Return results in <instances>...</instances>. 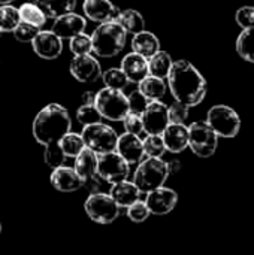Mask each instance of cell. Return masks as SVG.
<instances>
[{"mask_svg":"<svg viewBox=\"0 0 254 255\" xmlns=\"http://www.w3.org/2000/svg\"><path fill=\"white\" fill-rule=\"evenodd\" d=\"M168 85L174 99L189 108L198 106L207 96V81L189 60L174 61Z\"/></svg>","mask_w":254,"mask_h":255,"instance_id":"obj_1","label":"cell"},{"mask_svg":"<svg viewBox=\"0 0 254 255\" xmlns=\"http://www.w3.org/2000/svg\"><path fill=\"white\" fill-rule=\"evenodd\" d=\"M72 120L67 109L58 103L46 105L33 121V136L37 143L46 146L60 143V140L70 131Z\"/></svg>","mask_w":254,"mask_h":255,"instance_id":"obj_2","label":"cell"},{"mask_svg":"<svg viewBox=\"0 0 254 255\" xmlns=\"http://www.w3.org/2000/svg\"><path fill=\"white\" fill-rule=\"evenodd\" d=\"M126 40L127 31L117 21L99 24L91 34L93 54L102 58L115 57L124 49Z\"/></svg>","mask_w":254,"mask_h":255,"instance_id":"obj_3","label":"cell"},{"mask_svg":"<svg viewBox=\"0 0 254 255\" xmlns=\"http://www.w3.org/2000/svg\"><path fill=\"white\" fill-rule=\"evenodd\" d=\"M169 176L171 173L166 161L157 157H147L138 164L133 175V182L142 194H148L163 187Z\"/></svg>","mask_w":254,"mask_h":255,"instance_id":"obj_4","label":"cell"},{"mask_svg":"<svg viewBox=\"0 0 254 255\" xmlns=\"http://www.w3.org/2000/svg\"><path fill=\"white\" fill-rule=\"evenodd\" d=\"M94 105L100 115L109 121H123L130 112L129 97L124 94V91L112 90L108 87L97 91Z\"/></svg>","mask_w":254,"mask_h":255,"instance_id":"obj_5","label":"cell"},{"mask_svg":"<svg viewBox=\"0 0 254 255\" xmlns=\"http://www.w3.org/2000/svg\"><path fill=\"white\" fill-rule=\"evenodd\" d=\"M219 137L207 121H196L189 126V148L201 158H210L216 154Z\"/></svg>","mask_w":254,"mask_h":255,"instance_id":"obj_6","label":"cell"},{"mask_svg":"<svg viewBox=\"0 0 254 255\" xmlns=\"http://www.w3.org/2000/svg\"><path fill=\"white\" fill-rule=\"evenodd\" d=\"M207 123L211 128L226 139L235 137L241 130V118L238 112L228 105H216L207 114Z\"/></svg>","mask_w":254,"mask_h":255,"instance_id":"obj_7","label":"cell"},{"mask_svg":"<svg viewBox=\"0 0 254 255\" xmlns=\"http://www.w3.org/2000/svg\"><path fill=\"white\" fill-rule=\"evenodd\" d=\"M81 136L85 142V146L90 148L91 151H94L97 155L117 151V143H118V137H120L112 127H109L103 123L85 126L82 128Z\"/></svg>","mask_w":254,"mask_h":255,"instance_id":"obj_8","label":"cell"},{"mask_svg":"<svg viewBox=\"0 0 254 255\" xmlns=\"http://www.w3.org/2000/svg\"><path fill=\"white\" fill-rule=\"evenodd\" d=\"M84 209L88 218L97 224H112L121 212L117 202L106 193L90 194L84 203Z\"/></svg>","mask_w":254,"mask_h":255,"instance_id":"obj_9","label":"cell"},{"mask_svg":"<svg viewBox=\"0 0 254 255\" xmlns=\"http://www.w3.org/2000/svg\"><path fill=\"white\" fill-rule=\"evenodd\" d=\"M129 173H130V164L117 151L99 155L97 175L105 182L114 185V184L127 181Z\"/></svg>","mask_w":254,"mask_h":255,"instance_id":"obj_10","label":"cell"},{"mask_svg":"<svg viewBox=\"0 0 254 255\" xmlns=\"http://www.w3.org/2000/svg\"><path fill=\"white\" fill-rule=\"evenodd\" d=\"M141 117L144 123V131L147 134H163V131L171 124L169 106L165 105L162 100L151 102Z\"/></svg>","mask_w":254,"mask_h":255,"instance_id":"obj_11","label":"cell"},{"mask_svg":"<svg viewBox=\"0 0 254 255\" xmlns=\"http://www.w3.org/2000/svg\"><path fill=\"white\" fill-rule=\"evenodd\" d=\"M70 75L82 84H91L96 82L99 78H102V67L97 58L91 54L85 55H75L69 66Z\"/></svg>","mask_w":254,"mask_h":255,"instance_id":"obj_12","label":"cell"},{"mask_svg":"<svg viewBox=\"0 0 254 255\" xmlns=\"http://www.w3.org/2000/svg\"><path fill=\"white\" fill-rule=\"evenodd\" d=\"M82 10L90 21L105 24L117 21L121 10L111 0H84Z\"/></svg>","mask_w":254,"mask_h":255,"instance_id":"obj_13","label":"cell"},{"mask_svg":"<svg viewBox=\"0 0 254 255\" xmlns=\"http://www.w3.org/2000/svg\"><path fill=\"white\" fill-rule=\"evenodd\" d=\"M33 51L43 60H55L63 51V39L52 30H40L31 42Z\"/></svg>","mask_w":254,"mask_h":255,"instance_id":"obj_14","label":"cell"},{"mask_svg":"<svg viewBox=\"0 0 254 255\" xmlns=\"http://www.w3.org/2000/svg\"><path fill=\"white\" fill-rule=\"evenodd\" d=\"M178 202V194L168 187H160L147 194L145 203L153 215H166L174 211Z\"/></svg>","mask_w":254,"mask_h":255,"instance_id":"obj_15","label":"cell"},{"mask_svg":"<svg viewBox=\"0 0 254 255\" xmlns=\"http://www.w3.org/2000/svg\"><path fill=\"white\" fill-rule=\"evenodd\" d=\"M117 152L132 166V164H139L145 158V151H144V142L139 136L132 134V133H123L118 137L117 143Z\"/></svg>","mask_w":254,"mask_h":255,"instance_id":"obj_16","label":"cell"},{"mask_svg":"<svg viewBox=\"0 0 254 255\" xmlns=\"http://www.w3.org/2000/svg\"><path fill=\"white\" fill-rule=\"evenodd\" d=\"M85 27H87V21L84 16L75 13V12H70V13H66L57 19H54V24H52V31L60 37V39H72L81 33L85 31Z\"/></svg>","mask_w":254,"mask_h":255,"instance_id":"obj_17","label":"cell"},{"mask_svg":"<svg viewBox=\"0 0 254 255\" xmlns=\"http://www.w3.org/2000/svg\"><path fill=\"white\" fill-rule=\"evenodd\" d=\"M49 181H51V185L60 193H73L84 187V182L76 173V170L67 166H60L54 169Z\"/></svg>","mask_w":254,"mask_h":255,"instance_id":"obj_18","label":"cell"},{"mask_svg":"<svg viewBox=\"0 0 254 255\" xmlns=\"http://www.w3.org/2000/svg\"><path fill=\"white\" fill-rule=\"evenodd\" d=\"M121 70L126 73L130 82L139 84L142 79H145L150 75L148 58L132 51L121 60Z\"/></svg>","mask_w":254,"mask_h":255,"instance_id":"obj_19","label":"cell"},{"mask_svg":"<svg viewBox=\"0 0 254 255\" xmlns=\"http://www.w3.org/2000/svg\"><path fill=\"white\" fill-rule=\"evenodd\" d=\"M163 140L166 151L180 154L189 148V127L186 124H169L163 131Z\"/></svg>","mask_w":254,"mask_h":255,"instance_id":"obj_20","label":"cell"},{"mask_svg":"<svg viewBox=\"0 0 254 255\" xmlns=\"http://www.w3.org/2000/svg\"><path fill=\"white\" fill-rule=\"evenodd\" d=\"M111 197L117 202V205L120 208H129L130 205H133L135 202L141 200V190L136 187L135 182H129V181H123L118 184H114L109 190Z\"/></svg>","mask_w":254,"mask_h":255,"instance_id":"obj_21","label":"cell"},{"mask_svg":"<svg viewBox=\"0 0 254 255\" xmlns=\"http://www.w3.org/2000/svg\"><path fill=\"white\" fill-rule=\"evenodd\" d=\"M97 163H99V155L91 151L90 148H84L82 152L75 158V170L82 179V182H87L97 176Z\"/></svg>","mask_w":254,"mask_h":255,"instance_id":"obj_22","label":"cell"},{"mask_svg":"<svg viewBox=\"0 0 254 255\" xmlns=\"http://www.w3.org/2000/svg\"><path fill=\"white\" fill-rule=\"evenodd\" d=\"M132 49H133V52H136L145 58H151L154 54H157L160 51V40L157 39V36L154 33L144 30L133 36Z\"/></svg>","mask_w":254,"mask_h":255,"instance_id":"obj_23","label":"cell"},{"mask_svg":"<svg viewBox=\"0 0 254 255\" xmlns=\"http://www.w3.org/2000/svg\"><path fill=\"white\" fill-rule=\"evenodd\" d=\"M166 88L168 84L165 82V79L156 78L148 75L145 79H142L138 84V90L150 100V102H160L163 99V96L166 94Z\"/></svg>","mask_w":254,"mask_h":255,"instance_id":"obj_24","label":"cell"},{"mask_svg":"<svg viewBox=\"0 0 254 255\" xmlns=\"http://www.w3.org/2000/svg\"><path fill=\"white\" fill-rule=\"evenodd\" d=\"M36 3L45 15L52 19L70 13L76 7V0H36Z\"/></svg>","mask_w":254,"mask_h":255,"instance_id":"obj_25","label":"cell"},{"mask_svg":"<svg viewBox=\"0 0 254 255\" xmlns=\"http://www.w3.org/2000/svg\"><path fill=\"white\" fill-rule=\"evenodd\" d=\"M118 24H121V27L127 31V34H138L141 31L145 30V19L142 16V13L136 9H124L121 10L118 19Z\"/></svg>","mask_w":254,"mask_h":255,"instance_id":"obj_26","label":"cell"},{"mask_svg":"<svg viewBox=\"0 0 254 255\" xmlns=\"http://www.w3.org/2000/svg\"><path fill=\"white\" fill-rule=\"evenodd\" d=\"M172 66H174V61H172L169 52L162 51V49L157 54H154L151 58H148L150 75L156 76V78H160V79H168Z\"/></svg>","mask_w":254,"mask_h":255,"instance_id":"obj_27","label":"cell"},{"mask_svg":"<svg viewBox=\"0 0 254 255\" xmlns=\"http://www.w3.org/2000/svg\"><path fill=\"white\" fill-rule=\"evenodd\" d=\"M19 15H21V21L31 24L34 27L42 28L48 19V16L45 15V12L37 6V3H22L19 7Z\"/></svg>","mask_w":254,"mask_h":255,"instance_id":"obj_28","label":"cell"},{"mask_svg":"<svg viewBox=\"0 0 254 255\" xmlns=\"http://www.w3.org/2000/svg\"><path fill=\"white\" fill-rule=\"evenodd\" d=\"M235 48H237L238 55L243 60L249 63H254V27L246 28L240 33Z\"/></svg>","mask_w":254,"mask_h":255,"instance_id":"obj_29","label":"cell"},{"mask_svg":"<svg viewBox=\"0 0 254 255\" xmlns=\"http://www.w3.org/2000/svg\"><path fill=\"white\" fill-rule=\"evenodd\" d=\"M60 146H61V149L67 158H76L82 152V149L85 148V142H84L81 134L69 131L60 140Z\"/></svg>","mask_w":254,"mask_h":255,"instance_id":"obj_30","label":"cell"},{"mask_svg":"<svg viewBox=\"0 0 254 255\" xmlns=\"http://www.w3.org/2000/svg\"><path fill=\"white\" fill-rule=\"evenodd\" d=\"M102 79H103L105 87L112 88V90H120V91H124L126 87L130 84L129 78L121 70V67H111L105 70L102 75Z\"/></svg>","mask_w":254,"mask_h":255,"instance_id":"obj_31","label":"cell"},{"mask_svg":"<svg viewBox=\"0 0 254 255\" xmlns=\"http://www.w3.org/2000/svg\"><path fill=\"white\" fill-rule=\"evenodd\" d=\"M21 22V15H19V9L10 6V4H4L0 6V31H15V28L19 25Z\"/></svg>","mask_w":254,"mask_h":255,"instance_id":"obj_32","label":"cell"},{"mask_svg":"<svg viewBox=\"0 0 254 255\" xmlns=\"http://www.w3.org/2000/svg\"><path fill=\"white\" fill-rule=\"evenodd\" d=\"M144 142V151L147 157H157L162 158V155L166 152V145L162 134H147Z\"/></svg>","mask_w":254,"mask_h":255,"instance_id":"obj_33","label":"cell"},{"mask_svg":"<svg viewBox=\"0 0 254 255\" xmlns=\"http://www.w3.org/2000/svg\"><path fill=\"white\" fill-rule=\"evenodd\" d=\"M76 120L82 127H85V126L102 123L103 117L100 115L96 105H81L79 109L76 111Z\"/></svg>","mask_w":254,"mask_h":255,"instance_id":"obj_34","label":"cell"},{"mask_svg":"<svg viewBox=\"0 0 254 255\" xmlns=\"http://www.w3.org/2000/svg\"><path fill=\"white\" fill-rule=\"evenodd\" d=\"M67 157L64 155L60 143H52V145H46L45 146V151H43V160L46 163V166H49L52 170L60 167V166H64V160Z\"/></svg>","mask_w":254,"mask_h":255,"instance_id":"obj_35","label":"cell"},{"mask_svg":"<svg viewBox=\"0 0 254 255\" xmlns=\"http://www.w3.org/2000/svg\"><path fill=\"white\" fill-rule=\"evenodd\" d=\"M69 46L73 55H85V54H91L93 52V42H91V36L81 33L75 37H72L69 40Z\"/></svg>","mask_w":254,"mask_h":255,"instance_id":"obj_36","label":"cell"},{"mask_svg":"<svg viewBox=\"0 0 254 255\" xmlns=\"http://www.w3.org/2000/svg\"><path fill=\"white\" fill-rule=\"evenodd\" d=\"M126 214H127V217H129V220L132 223L139 224V223H144V221L148 220V217L151 215V211H150V208H148V205L145 202L138 200L133 205H130L129 208H126Z\"/></svg>","mask_w":254,"mask_h":255,"instance_id":"obj_37","label":"cell"},{"mask_svg":"<svg viewBox=\"0 0 254 255\" xmlns=\"http://www.w3.org/2000/svg\"><path fill=\"white\" fill-rule=\"evenodd\" d=\"M189 106L175 100L171 106H169V118L172 124H186L187 118H189Z\"/></svg>","mask_w":254,"mask_h":255,"instance_id":"obj_38","label":"cell"},{"mask_svg":"<svg viewBox=\"0 0 254 255\" xmlns=\"http://www.w3.org/2000/svg\"><path fill=\"white\" fill-rule=\"evenodd\" d=\"M40 31V28L39 27H34V25H31V24H27V22H19V25L15 28V31H13V36H15V39L16 40H19V42H33V39L37 36V33Z\"/></svg>","mask_w":254,"mask_h":255,"instance_id":"obj_39","label":"cell"},{"mask_svg":"<svg viewBox=\"0 0 254 255\" xmlns=\"http://www.w3.org/2000/svg\"><path fill=\"white\" fill-rule=\"evenodd\" d=\"M127 97H129V108H130V112L138 114V115H142L144 111L147 109V106L151 103L139 90L132 91V94L127 96Z\"/></svg>","mask_w":254,"mask_h":255,"instance_id":"obj_40","label":"cell"},{"mask_svg":"<svg viewBox=\"0 0 254 255\" xmlns=\"http://www.w3.org/2000/svg\"><path fill=\"white\" fill-rule=\"evenodd\" d=\"M235 21L237 24L246 30V28H253L254 27V6H243L237 10L235 13Z\"/></svg>","mask_w":254,"mask_h":255,"instance_id":"obj_41","label":"cell"},{"mask_svg":"<svg viewBox=\"0 0 254 255\" xmlns=\"http://www.w3.org/2000/svg\"><path fill=\"white\" fill-rule=\"evenodd\" d=\"M123 126L126 133H132V134H142L144 133V123H142V117L133 112H129V115L123 120Z\"/></svg>","mask_w":254,"mask_h":255,"instance_id":"obj_42","label":"cell"},{"mask_svg":"<svg viewBox=\"0 0 254 255\" xmlns=\"http://www.w3.org/2000/svg\"><path fill=\"white\" fill-rule=\"evenodd\" d=\"M96 94L97 93H93V91H85L81 97L82 100V105H94L96 103Z\"/></svg>","mask_w":254,"mask_h":255,"instance_id":"obj_43","label":"cell"},{"mask_svg":"<svg viewBox=\"0 0 254 255\" xmlns=\"http://www.w3.org/2000/svg\"><path fill=\"white\" fill-rule=\"evenodd\" d=\"M168 167H169V173L174 175V173H177L181 169V163L178 160H172V161L168 163Z\"/></svg>","mask_w":254,"mask_h":255,"instance_id":"obj_44","label":"cell"},{"mask_svg":"<svg viewBox=\"0 0 254 255\" xmlns=\"http://www.w3.org/2000/svg\"><path fill=\"white\" fill-rule=\"evenodd\" d=\"M12 1H15V0H0V6H4V4H10Z\"/></svg>","mask_w":254,"mask_h":255,"instance_id":"obj_45","label":"cell"},{"mask_svg":"<svg viewBox=\"0 0 254 255\" xmlns=\"http://www.w3.org/2000/svg\"><path fill=\"white\" fill-rule=\"evenodd\" d=\"M0 235H1V223H0Z\"/></svg>","mask_w":254,"mask_h":255,"instance_id":"obj_46","label":"cell"},{"mask_svg":"<svg viewBox=\"0 0 254 255\" xmlns=\"http://www.w3.org/2000/svg\"><path fill=\"white\" fill-rule=\"evenodd\" d=\"M0 67H1V60H0Z\"/></svg>","mask_w":254,"mask_h":255,"instance_id":"obj_47","label":"cell"},{"mask_svg":"<svg viewBox=\"0 0 254 255\" xmlns=\"http://www.w3.org/2000/svg\"><path fill=\"white\" fill-rule=\"evenodd\" d=\"M0 33H1V31H0Z\"/></svg>","mask_w":254,"mask_h":255,"instance_id":"obj_48","label":"cell"}]
</instances>
